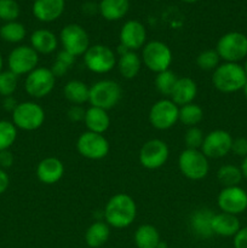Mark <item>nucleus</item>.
Wrapping results in <instances>:
<instances>
[{
    "label": "nucleus",
    "instance_id": "1",
    "mask_svg": "<svg viewBox=\"0 0 247 248\" xmlns=\"http://www.w3.org/2000/svg\"><path fill=\"white\" fill-rule=\"evenodd\" d=\"M137 217V206L135 200L125 193L111 196L103 210V219L109 227L115 229L128 228Z\"/></svg>",
    "mask_w": 247,
    "mask_h": 248
},
{
    "label": "nucleus",
    "instance_id": "2",
    "mask_svg": "<svg viewBox=\"0 0 247 248\" xmlns=\"http://www.w3.org/2000/svg\"><path fill=\"white\" fill-rule=\"evenodd\" d=\"M246 82V73L240 63H220L212 73L213 86L222 93L241 91Z\"/></svg>",
    "mask_w": 247,
    "mask_h": 248
},
{
    "label": "nucleus",
    "instance_id": "3",
    "mask_svg": "<svg viewBox=\"0 0 247 248\" xmlns=\"http://www.w3.org/2000/svg\"><path fill=\"white\" fill-rule=\"evenodd\" d=\"M123 90L119 82L110 79L98 80L90 86L89 103L91 107L110 110L120 102Z\"/></svg>",
    "mask_w": 247,
    "mask_h": 248
},
{
    "label": "nucleus",
    "instance_id": "4",
    "mask_svg": "<svg viewBox=\"0 0 247 248\" xmlns=\"http://www.w3.org/2000/svg\"><path fill=\"white\" fill-rule=\"evenodd\" d=\"M216 51L224 62H241L247 57V35L240 31L225 33L217 41Z\"/></svg>",
    "mask_w": 247,
    "mask_h": 248
},
{
    "label": "nucleus",
    "instance_id": "5",
    "mask_svg": "<svg viewBox=\"0 0 247 248\" xmlns=\"http://www.w3.org/2000/svg\"><path fill=\"white\" fill-rule=\"evenodd\" d=\"M12 124L17 130L35 131L45 121V110L40 104L33 101L21 102L12 111Z\"/></svg>",
    "mask_w": 247,
    "mask_h": 248
},
{
    "label": "nucleus",
    "instance_id": "6",
    "mask_svg": "<svg viewBox=\"0 0 247 248\" xmlns=\"http://www.w3.org/2000/svg\"><path fill=\"white\" fill-rule=\"evenodd\" d=\"M142 63L156 74L169 70L172 64V51L165 43L153 40L145 44L142 50Z\"/></svg>",
    "mask_w": 247,
    "mask_h": 248
},
{
    "label": "nucleus",
    "instance_id": "7",
    "mask_svg": "<svg viewBox=\"0 0 247 248\" xmlns=\"http://www.w3.org/2000/svg\"><path fill=\"white\" fill-rule=\"evenodd\" d=\"M178 169L185 178L201 181L210 172L208 159L201 150L185 149L178 156Z\"/></svg>",
    "mask_w": 247,
    "mask_h": 248
},
{
    "label": "nucleus",
    "instance_id": "8",
    "mask_svg": "<svg viewBox=\"0 0 247 248\" xmlns=\"http://www.w3.org/2000/svg\"><path fill=\"white\" fill-rule=\"evenodd\" d=\"M118 56L109 46L96 44L91 45L84 55L85 67L94 74H107L116 65Z\"/></svg>",
    "mask_w": 247,
    "mask_h": 248
},
{
    "label": "nucleus",
    "instance_id": "9",
    "mask_svg": "<svg viewBox=\"0 0 247 248\" xmlns=\"http://www.w3.org/2000/svg\"><path fill=\"white\" fill-rule=\"evenodd\" d=\"M148 118L150 125L156 130H170L179 121V107L171 98H162L153 104Z\"/></svg>",
    "mask_w": 247,
    "mask_h": 248
},
{
    "label": "nucleus",
    "instance_id": "10",
    "mask_svg": "<svg viewBox=\"0 0 247 248\" xmlns=\"http://www.w3.org/2000/svg\"><path fill=\"white\" fill-rule=\"evenodd\" d=\"M60 41L62 44V50L72 53L75 57L84 56L91 46L87 31L84 27L77 23H69L63 27L60 33Z\"/></svg>",
    "mask_w": 247,
    "mask_h": 248
},
{
    "label": "nucleus",
    "instance_id": "11",
    "mask_svg": "<svg viewBox=\"0 0 247 248\" xmlns=\"http://www.w3.org/2000/svg\"><path fill=\"white\" fill-rule=\"evenodd\" d=\"M77 149L85 159L102 160L108 155L110 145L104 135L85 131L77 138Z\"/></svg>",
    "mask_w": 247,
    "mask_h": 248
},
{
    "label": "nucleus",
    "instance_id": "12",
    "mask_svg": "<svg viewBox=\"0 0 247 248\" xmlns=\"http://www.w3.org/2000/svg\"><path fill=\"white\" fill-rule=\"evenodd\" d=\"M56 85V77L50 68L38 67L29 73L24 81V90L31 97L36 99L44 98L52 92Z\"/></svg>",
    "mask_w": 247,
    "mask_h": 248
},
{
    "label": "nucleus",
    "instance_id": "13",
    "mask_svg": "<svg viewBox=\"0 0 247 248\" xmlns=\"http://www.w3.org/2000/svg\"><path fill=\"white\" fill-rule=\"evenodd\" d=\"M39 53L31 46L19 45L15 47L7 57V67L10 72L17 77L28 75L38 68Z\"/></svg>",
    "mask_w": 247,
    "mask_h": 248
},
{
    "label": "nucleus",
    "instance_id": "14",
    "mask_svg": "<svg viewBox=\"0 0 247 248\" xmlns=\"http://www.w3.org/2000/svg\"><path fill=\"white\" fill-rule=\"evenodd\" d=\"M169 145L161 140H149L142 145L138 154L139 164L147 170H157L169 160Z\"/></svg>",
    "mask_w": 247,
    "mask_h": 248
},
{
    "label": "nucleus",
    "instance_id": "15",
    "mask_svg": "<svg viewBox=\"0 0 247 248\" xmlns=\"http://www.w3.org/2000/svg\"><path fill=\"white\" fill-rule=\"evenodd\" d=\"M220 212L239 216L247 210V191L240 186L223 188L217 196Z\"/></svg>",
    "mask_w": 247,
    "mask_h": 248
},
{
    "label": "nucleus",
    "instance_id": "16",
    "mask_svg": "<svg viewBox=\"0 0 247 248\" xmlns=\"http://www.w3.org/2000/svg\"><path fill=\"white\" fill-rule=\"evenodd\" d=\"M234 138L225 130H213L205 135L201 152L207 156V159H220L232 152V145Z\"/></svg>",
    "mask_w": 247,
    "mask_h": 248
},
{
    "label": "nucleus",
    "instance_id": "17",
    "mask_svg": "<svg viewBox=\"0 0 247 248\" xmlns=\"http://www.w3.org/2000/svg\"><path fill=\"white\" fill-rule=\"evenodd\" d=\"M119 40L121 45L130 51H137L143 48L147 41V31L143 23L137 19H130L121 27Z\"/></svg>",
    "mask_w": 247,
    "mask_h": 248
},
{
    "label": "nucleus",
    "instance_id": "18",
    "mask_svg": "<svg viewBox=\"0 0 247 248\" xmlns=\"http://www.w3.org/2000/svg\"><path fill=\"white\" fill-rule=\"evenodd\" d=\"M35 173L41 183L52 186L58 183L64 176V165L57 157H45L38 164Z\"/></svg>",
    "mask_w": 247,
    "mask_h": 248
},
{
    "label": "nucleus",
    "instance_id": "19",
    "mask_svg": "<svg viewBox=\"0 0 247 248\" xmlns=\"http://www.w3.org/2000/svg\"><path fill=\"white\" fill-rule=\"evenodd\" d=\"M64 7L65 0H34L31 12L38 21L50 23L62 16Z\"/></svg>",
    "mask_w": 247,
    "mask_h": 248
},
{
    "label": "nucleus",
    "instance_id": "20",
    "mask_svg": "<svg viewBox=\"0 0 247 248\" xmlns=\"http://www.w3.org/2000/svg\"><path fill=\"white\" fill-rule=\"evenodd\" d=\"M215 212L208 208H199L190 215L189 225L194 235L200 239H210L213 236L212 218Z\"/></svg>",
    "mask_w": 247,
    "mask_h": 248
},
{
    "label": "nucleus",
    "instance_id": "21",
    "mask_svg": "<svg viewBox=\"0 0 247 248\" xmlns=\"http://www.w3.org/2000/svg\"><path fill=\"white\" fill-rule=\"evenodd\" d=\"M198 94V85L191 78L182 77L178 78L173 91L171 93V101L178 107L186 106L194 103V99Z\"/></svg>",
    "mask_w": 247,
    "mask_h": 248
},
{
    "label": "nucleus",
    "instance_id": "22",
    "mask_svg": "<svg viewBox=\"0 0 247 248\" xmlns=\"http://www.w3.org/2000/svg\"><path fill=\"white\" fill-rule=\"evenodd\" d=\"M240 229H241V224H240L237 216H232L224 212L215 213L213 215V235H218V236L222 237H234Z\"/></svg>",
    "mask_w": 247,
    "mask_h": 248
},
{
    "label": "nucleus",
    "instance_id": "23",
    "mask_svg": "<svg viewBox=\"0 0 247 248\" xmlns=\"http://www.w3.org/2000/svg\"><path fill=\"white\" fill-rule=\"evenodd\" d=\"M31 46L39 55H51L57 50L58 39L48 29H36L31 35Z\"/></svg>",
    "mask_w": 247,
    "mask_h": 248
},
{
    "label": "nucleus",
    "instance_id": "24",
    "mask_svg": "<svg viewBox=\"0 0 247 248\" xmlns=\"http://www.w3.org/2000/svg\"><path fill=\"white\" fill-rule=\"evenodd\" d=\"M84 123L86 125L87 131L104 135V132H107L110 126V118L108 115V111L104 109L90 107L85 113Z\"/></svg>",
    "mask_w": 247,
    "mask_h": 248
},
{
    "label": "nucleus",
    "instance_id": "25",
    "mask_svg": "<svg viewBox=\"0 0 247 248\" xmlns=\"http://www.w3.org/2000/svg\"><path fill=\"white\" fill-rule=\"evenodd\" d=\"M130 9L128 0H101L98 12L107 21H119L127 15Z\"/></svg>",
    "mask_w": 247,
    "mask_h": 248
},
{
    "label": "nucleus",
    "instance_id": "26",
    "mask_svg": "<svg viewBox=\"0 0 247 248\" xmlns=\"http://www.w3.org/2000/svg\"><path fill=\"white\" fill-rule=\"evenodd\" d=\"M142 58L137 55L136 51H128L125 55H121L116 61V67L124 79H135L142 68Z\"/></svg>",
    "mask_w": 247,
    "mask_h": 248
},
{
    "label": "nucleus",
    "instance_id": "27",
    "mask_svg": "<svg viewBox=\"0 0 247 248\" xmlns=\"http://www.w3.org/2000/svg\"><path fill=\"white\" fill-rule=\"evenodd\" d=\"M110 236V227L104 220H96L85 232V242L91 248L103 246Z\"/></svg>",
    "mask_w": 247,
    "mask_h": 248
},
{
    "label": "nucleus",
    "instance_id": "28",
    "mask_svg": "<svg viewBox=\"0 0 247 248\" xmlns=\"http://www.w3.org/2000/svg\"><path fill=\"white\" fill-rule=\"evenodd\" d=\"M133 240L137 248H159L161 244L159 230L152 224L139 225L136 229Z\"/></svg>",
    "mask_w": 247,
    "mask_h": 248
},
{
    "label": "nucleus",
    "instance_id": "29",
    "mask_svg": "<svg viewBox=\"0 0 247 248\" xmlns=\"http://www.w3.org/2000/svg\"><path fill=\"white\" fill-rule=\"evenodd\" d=\"M63 94L72 106H82L89 102L90 87L81 80H70L65 84Z\"/></svg>",
    "mask_w": 247,
    "mask_h": 248
},
{
    "label": "nucleus",
    "instance_id": "30",
    "mask_svg": "<svg viewBox=\"0 0 247 248\" xmlns=\"http://www.w3.org/2000/svg\"><path fill=\"white\" fill-rule=\"evenodd\" d=\"M27 36V29L21 22H6L0 27V38L10 44H18Z\"/></svg>",
    "mask_w": 247,
    "mask_h": 248
},
{
    "label": "nucleus",
    "instance_id": "31",
    "mask_svg": "<svg viewBox=\"0 0 247 248\" xmlns=\"http://www.w3.org/2000/svg\"><path fill=\"white\" fill-rule=\"evenodd\" d=\"M217 179L224 188H228V186H240L244 177H242L241 170L239 166L227 164L218 169Z\"/></svg>",
    "mask_w": 247,
    "mask_h": 248
},
{
    "label": "nucleus",
    "instance_id": "32",
    "mask_svg": "<svg viewBox=\"0 0 247 248\" xmlns=\"http://www.w3.org/2000/svg\"><path fill=\"white\" fill-rule=\"evenodd\" d=\"M203 119V110L199 104L190 103L179 107V121L188 127L198 126Z\"/></svg>",
    "mask_w": 247,
    "mask_h": 248
},
{
    "label": "nucleus",
    "instance_id": "33",
    "mask_svg": "<svg viewBox=\"0 0 247 248\" xmlns=\"http://www.w3.org/2000/svg\"><path fill=\"white\" fill-rule=\"evenodd\" d=\"M177 80H178V77L176 75V73L170 69L165 70V72L156 74V78H155V87H156L157 92L160 94L170 97L172 91H173V87L176 85Z\"/></svg>",
    "mask_w": 247,
    "mask_h": 248
},
{
    "label": "nucleus",
    "instance_id": "34",
    "mask_svg": "<svg viewBox=\"0 0 247 248\" xmlns=\"http://www.w3.org/2000/svg\"><path fill=\"white\" fill-rule=\"evenodd\" d=\"M17 140V127L9 120H0V152L9 150Z\"/></svg>",
    "mask_w": 247,
    "mask_h": 248
},
{
    "label": "nucleus",
    "instance_id": "35",
    "mask_svg": "<svg viewBox=\"0 0 247 248\" xmlns=\"http://www.w3.org/2000/svg\"><path fill=\"white\" fill-rule=\"evenodd\" d=\"M220 57L216 48L201 51L196 57V65L205 72H213L220 64Z\"/></svg>",
    "mask_w": 247,
    "mask_h": 248
},
{
    "label": "nucleus",
    "instance_id": "36",
    "mask_svg": "<svg viewBox=\"0 0 247 248\" xmlns=\"http://www.w3.org/2000/svg\"><path fill=\"white\" fill-rule=\"evenodd\" d=\"M18 86V77L10 70L0 73V96L9 97L15 93Z\"/></svg>",
    "mask_w": 247,
    "mask_h": 248
},
{
    "label": "nucleus",
    "instance_id": "37",
    "mask_svg": "<svg viewBox=\"0 0 247 248\" xmlns=\"http://www.w3.org/2000/svg\"><path fill=\"white\" fill-rule=\"evenodd\" d=\"M21 9L16 0H0V19L6 22L17 21Z\"/></svg>",
    "mask_w": 247,
    "mask_h": 248
},
{
    "label": "nucleus",
    "instance_id": "38",
    "mask_svg": "<svg viewBox=\"0 0 247 248\" xmlns=\"http://www.w3.org/2000/svg\"><path fill=\"white\" fill-rule=\"evenodd\" d=\"M203 140H205L203 131L200 127H198V126L188 127L185 136H184V143L186 145V149L201 150Z\"/></svg>",
    "mask_w": 247,
    "mask_h": 248
},
{
    "label": "nucleus",
    "instance_id": "39",
    "mask_svg": "<svg viewBox=\"0 0 247 248\" xmlns=\"http://www.w3.org/2000/svg\"><path fill=\"white\" fill-rule=\"evenodd\" d=\"M232 153H234L236 156H240L244 159L247 156V138L239 137L232 140Z\"/></svg>",
    "mask_w": 247,
    "mask_h": 248
},
{
    "label": "nucleus",
    "instance_id": "40",
    "mask_svg": "<svg viewBox=\"0 0 247 248\" xmlns=\"http://www.w3.org/2000/svg\"><path fill=\"white\" fill-rule=\"evenodd\" d=\"M86 109L82 106H72L67 111V116L72 123H80L84 121Z\"/></svg>",
    "mask_w": 247,
    "mask_h": 248
},
{
    "label": "nucleus",
    "instance_id": "41",
    "mask_svg": "<svg viewBox=\"0 0 247 248\" xmlns=\"http://www.w3.org/2000/svg\"><path fill=\"white\" fill-rule=\"evenodd\" d=\"M234 248H247V227L241 228L234 236Z\"/></svg>",
    "mask_w": 247,
    "mask_h": 248
},
{
    "label": "nucleus",
    "instance_id": "42",
    "mask_svg": "<svg viewBox=\"0 0 247 248\" xmlns=\"http://www.w3.org/2000/svg\"><path fill=\"white\" fill-rule=\"evenodd\" d=\"M14 165V155L9 150L0 152V169L7 170Z\"/></svg>",
    "mask_w": 247,
    "mask_h": 248
},
{
    "label": "nucleus",
    "instance_id": "43",
    "mask_svg": "<svg viewBox=\"0 0 247 248\" xmlns=\"http://www.w3.org/2000/svg\"><path fill=\"white\" fill-rule=\"evenodd\" d=\"M56 60L60 61L61 63H63V64L67 65L68 68H72L73 65H74L77 57H75V56H73L72 53L67 52V51L61 50L60 52L57 53V57H56Z\"/></svg>",
    "mask_w": 247,
    "mask_h": 248
},
{
    "label": "nucleus",
    "instance_id": "44",
    "mask_svg": "<svg viewBox=\"0 0 247 248\" xmlns=\"http://www.w3.org/2000/svg\"><path fill=\"white\" fill-rule=\"evenodd\" d=\"M50 69H51V72H52V74L56 77V79H57V78L64 77L70 68H68L67 65L63 64V63H61L60 61L56 60L55 62L52 63V65H51Z\"/></svg>",
    "mask_w": 247,
    "mask_h": 248
},
{
    "label": "nucleus",
    "instance_id": "45",
    "mask_svg": "<svg viewBox=\"0 0 247 248\" xmlns=\"http://www.w3.org/2000/svg\"><path fill=\"white\" fill-rule=\"evenodd\" d=\"M10 186V177L7 174L6 170L0 169V195L7 190Z\"/></svg>",
    "mask_w": 247,
    "mask_h": 248
},
{
    "label": "nucleus",
    "instance_id": "46",
    "mask_svg": "<svg viewBox=\"0 0 247 248\" xmlns=\"http://www.w3.org/2000/svg\"><path fill=\"white\" fill-rule=\"evenodd\" d=\"M17 104H18V102L16 101V98L14 96L4 97V99H2V108L6 111H10V113H12L15 110Z\"/></svg>",
    "mask_w": 247,
    "mask_h": 248
},
{
    "label": "nucleus",
    "instance_id": "47",
    "mask_svg": "<svg viewBox=\"0 0 247 248\" xmlns=\"http://www.w3.org/2000/svg\"><path fill=\"white\" fill-rule=\"evenodd\" d=\"M82 10H84L85 14L93 15L94 12H96V10L98 11V5L96 6L93 2H86V4H84V6H82Z\"/></svg>",
    "mask_w": 247,
    "mask_h": 248
},
{
    "label": "nucleus",
    "instance_id": "48",
    "mask_svg": "<svg viewBox=\"0 0 247 248\" xmlns=\"http://www.w3.org/2000/svg\"><path fill=\"white\" fill-rule=\"evenodd\" d=\"M240 170H241L242 177L247 181V156H245L244 159H242L241 165H240Z\"/></svg>",
    "mask_w": 247,
    "mask_h": 248
},
{
    "label": "nucleus",
    "instance_id": "49",
    "mask_svg": "<svg viewBox=\"0 0 247 248\" xmlns=\"http://www.w3.org/2000/svg\"><path fill=\"white\" fill-rule=\"evenodd\" d=\"M182 2H185V4H194V2L199 1V0H181Z\"/></svg>",
    "mask_w": 247,
    "mask_h": 248
},
{
    "label": "nucleus",
    "instance_id": "50",
    "mask_svg": "<svg viewBox=\"0 0 247 248\" xmlns=\"http://www.w3.org/2000/svg\"><path fill=\"white\" fill-rule=\"evenodd\" d=\"M2 65H4V60H2V56L0 53V73L2 72Z\"/></svg>",
    "mask_w": 247,
    "mask_h": 248
},
{
    "label": "nucleus",
    "instance_id": "51",
    "mask_svg": "<svg viewBox=\"0 0 247 248\" xmlns=\"http://www.w3.org/2000/svg\"><path fill=\"white\" fill-rule=\"evenodd\" d=\"M242 92H244L245 98L247 99V82H246V85H245V86H244V89H242Z\"/></svg>",
    "mask_w": 247,
    "mask_h": 248
},
{
    "label": "nucleus",
    "instance_id": "52",
    "mask_svg": "<svg viewBox=\"0 0 247 248\" xmlns=\"http://www.w3.org/2000/svg\"><path fill=\"white\" fill-rule=\"evenodd\" d=\"M242 67H244V70H245V73H246V77H247V57H246V60H245V64L242 65Z\"/></svg>",
    "mask_w": 247,
    "mask_h": 248
},
{
    "label": "nucleus",
    "instance_id": "53",
    "mask_svg": "<svg viewBox=\"0 0 247 248\" xmlns=\"http://www.w3.org/2000/svg\"><path fill=\"white\" fill-rule=\"evenodd\" d=\"M159 248H169V247H167V245L165 244V242H162V241H161V244H160Z\"/></svg>",
    "mask_w": 247,
    "mask_h": 248
},
{
    "label": "nucleus",
    "instance_id": "54",
    "mask_svg": "<svg viewBox=\"0 0 247 248\" xmlns=\"http://www.w3.org/2000/svg\"><path fill=\"white\" fill-rule=\"evenodd\" d=\"M154 1H162V0H154Z\"/></svg>",
    "mask_w": 247,
    "mask_h": 248
}]
</instances>
